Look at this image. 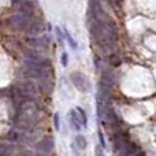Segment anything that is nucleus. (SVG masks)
<instances>
[{
	"instance_id": "obj_10",
	"label": "nucleus",
	"mask_w": 156,
	"mask_h": 156,
	"mask_svg": "<svg viewBox=\"0 0 156 156\" xmlns=\"http://www.w3.org/2000/svg\"><path fill=\"white\" fill-rule=\"evenodd\" d=\"M62 65L63 66L67 65V54H63V56H62Z\"/></svg>"
},
{
	"instance_id": "obj_6",
	"label": "nucleus",
	"mask_w": 156,
	"mask_h": 156,
	"mask_svg": "<svg viewBox=\"0 0 156 156\" xmlns=\"http://www.w3.org/2000/svg\"><path fill=\"white\" fill-rule=\"evenodd\" d=\"M76 145L80 149H85L86 148V138L82 134H77L76 136Z\"/></svg>"
},
{
	"instance_id": "obj_4",
	"label": "nucleus",
	"mask_w": 156,
	"mask_h": 156,
	"mask_svg": "<svg viewBox=\"0 0 156 156\" xmlns=\"http://www.w3.org/2000/svg\"><path fill=\"white\" fill-rule=\"evenodd\" d=\"M70 123H71V127H73L76 132H80L81 130V122H80V118H78L76 111H70Z\"/></svg>"
},
{
	"instance_id": "obj_9",
	"label": "nucleus",
	"mask_w": 156,
	"mask_h": 156,
	"mask_svg": "<svg viewBox=\"0 0 156 156\" xmlns=\"http://www.w3.org/2000/svg\"><path fill=\"white\" fill-rule=\"evenodd\" d=\"M56 36H58V40H59V43L60 44H63V33H62V30L59 29V27H56Z\"/></svg>"
},
{
	"instance_id": "obj_2",
	"label": "nucleus",
	"mask_w": 156,
	"mask_h": 156,
	"mask_svg": "<svg viewBox=\"0 0 156 156\" xmlns=\"http://www.w3.org/2000/svg\"><path fill=\"white\" fill-rule=\"evenodd\" d=\"M11 21H12L11 22L12 27H15L16 30H26V29H29L30 25H32L30 19L25 15H15Z\"/></svg>"
},
{
	"instance_id": "obj_11",
	"label": "nucleus",
	"mask_w": 156,
	"mask_h": 156,
	"mask_svg": "<svg viewBox=\"0 0 156 156\" xmlns=\"http://www.w3.org/2000/svg\"><path fill=\"white\" fill-rule=\"evenodd\" d=\"M96 156H104V155H103V149L100 148V147L96 149Z\"/></svg>"
},
{
	"instance_id": "obj_8",
	"label": "nucleus",
	"mask_w": 156,
	"mask_h": 156,
	"mask_svg": "<svg viewBox=\"0 0 156 156\" xmlns=\"http://www.w3.org/2000/svg\"><path fill=\"white\" fill-rule=\"evenodd\" d=\"M66 37H67L69 43H70V44H71V47H73V48H74V49H76V48H77V43H76V41H74V40H73V37H71V36H70V34H69V33H67V34H66Z\"/></svg>"
},
{
	"instance_id": "obj_7",
	"label": "nucleus",
	"mask_w": 156,
	"mask_h": 156,
	"mask_svg": "<svg viewBox=\"0 0 156 156\" xmlns=\"http://www.w3.org/2000/svg\"><path fill=\"white\" fill-rule=\"evenodd\" d=\"M54 123H55V129L59 130L60 123H59V115H58V114H55V116H54Z\"/></svg>"
},
{
	"instance_id": "obj_3",
	"label": "nucleus",
	"mask_w": 156,
	"mask_h": 156,
	"mask_svg": "<svg viewBox=\"0 0 156 156\" xmlns=\"http://www.w3.org/2000/svg\"><path fill=\"white\" fill-rule=\"evenodd\" d=\"M54 138L52 137H44L43 140L38 143V149H41L43 152H45V154H48V152H51L52 149H54Z\"/></svg>"
},
{
	"instance_id": "obj_5",
	"label": "nucleus",
	"mask_w": 156,
	"mask_h": 156,
	"mask_svg": "<svg viewBox=\"0 0 156 156\" xmlns=\"http://www.w3.org/2000/svg\"><path fill=\"white\" fill-rule=\"evenodd\" d=\"M77 115H78V118H80L81 125H82V126H86V123H88V116H86L85 111H83L81 107L77 108Z\"/></svg>"
},
{
	"instance_id": "obj_1",
	"label": "nucleus",
	"mask_w": 156,
	"mask_h": 156,
	"mask_svg": "<svg viewBox=\"0 0 156 156\" xmlns=\"http://www.w3.org/2000/svg\"><path fill=\"white\" fill-rule=\"evenodd\" d=\"M70 80L78 90L89 92V89H90V82H89V80L83 76L82 73H80V71H73V73L70 74Z\"/></svg>"
}]
</instances>
